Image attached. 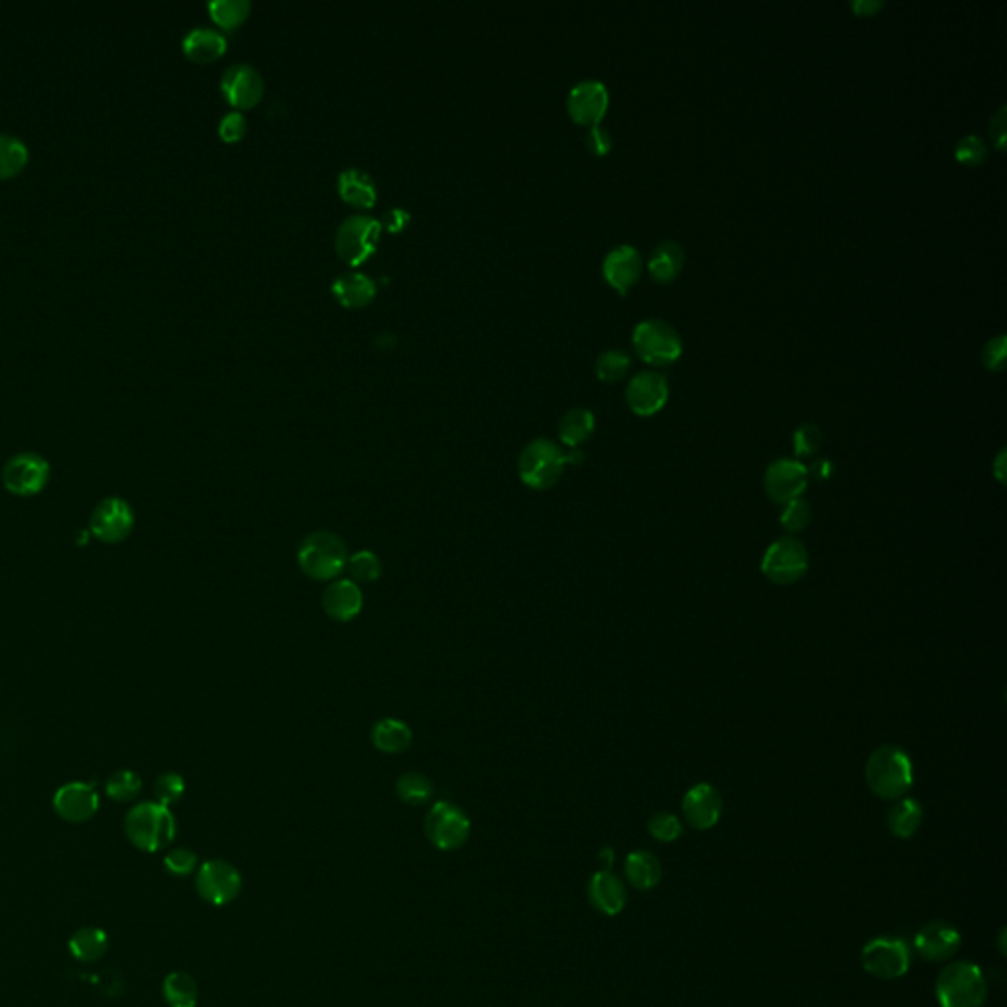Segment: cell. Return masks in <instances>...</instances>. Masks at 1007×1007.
<instances>
[{"instance_id": "681fc988", "label": "cell", "mask_w": 1007, "mask_h": 1007, "mask_svg": "<svg viewBox=\"0 0 1007 1007\" xmlns=\"http://www.w3.org/2000/svg\"><path fill=\"white\" fill-rule=\"evenodd\" d=\"M990 138L998 152L1006 150L1007 140V107L1002 105L990 119Z\"/></svg>"}, {"instance_id": "484cf974", "label": "cell", "mask_w": 1007, "mask_h": 1007, "mask_svg": "<svg viewBox=\"0 0 1007 1007\" xmlns=\"http://www.w3.org/2000/svg\"><path fill=\"white\" fill-rule=\"evenodd\" d=\"M683 266H685V250L681 244L673 240L657 244L648 258V272L653 282L657 284H671L673 280H677Z\"/></svg>"}, {"instance_id": "7bdbcfd3", "label": "cell", "mask_w": 1007, "mask_h": 1007, "mask_svg": "<svg viewBox=\"0 0 1007 1007\" xmlns=\"http://www.w3.org/2000/svg\"><path fill=\"white\" fill-rule=\"evenodd\" d=\"M821 443H823V433H821L819 425H815V423H803L793 435V447H795V455L799 459L813 457L819 451Z\"/></svg>"}, {"instance_id": "11a10c76", "label": "cell", "mask_w": 1007, "mask_h": 1007, "mask_svg": "<svg viewBox=\"0 0 1007 1007\" xmlns=\"http://www.w3.org/2000/svg\"><path fill=\"white\" fill-rule=\"evenodd\" d=\"M565 461H567V465H581L585 461V453L581 449H567Z\"/></svg>"}, {"instance_id": "52a82bcc", "label": "cell", "mask_w": 1007, "mask_h": 1007, "mask_svg": "<svg viewBox=\"0 0 1007 1007\" xmlns=\"http://www.w3.org/2000/svg\"><path fill=\"white\" fill-rule=\"evenodd\" d=\"M425 834L435 848L453 852L467 844L471 836V819L455 803L437 801L425 817Z\"/></svg>"}, {"instance_id": "ffe728a7", "label": "cell", "mask_w": 1007, "mask_h": 1007, "mask_svg": "<svg viewBox=\"0 0 1007 1007\" xmlns=\"http://www.w3.org/2000/svg\"><path fill=\"white\" fill-rule=\"evenodd\" d=\"M962 945L960 931L948 921H931L915 935V950L929 962H947Z\"/></svg>"}, {"instance_id": "d6a6232c", "label": "cell", "mask_w": 1007, "mask_h": 1007, "mask_svg": "<svg viewBox=\"0 0 1007 1007\" xmlns=\"http://www.w3.org/2000/svg\"><path fill=\"white\" fill-rule=\"evenodd\" d=\"M30 158V150L22 138L0 132V179L20 174Z\"/></svg>"}, {"instance_id": "cb8c5ba5", "label": "cell", "mask_w": 1007, "mask_h": 1007, "mask_svg": "<svg viewBox=\"0 0 1007 1007\" xmlns=\"http://www.w3.org/2000/svg\"><path fill=\"white\" fill-rule=\"evenodd\" d=\"M370 740L378 752L388 754V756H396V754H404L412 748L414 732L408 722L394 718V716H388V718H380L372 726Z\"/></svg>"}, {"instance_id": "60d3db41", "label": "cell", "mask_w": 1007, "mask_h": 1007, "mask_svg": "<svg viewBox=\"0 0 1007 1007\" xmlns=\"http://www.w3.org/2000/svg\"><path fill=\"white\" fill-rule=\"evenodd\" d=\"M811 520H813V510H811L809 502H805L803 498H797V500L785 504L781 518H779L781 526L791 534L805 532L809 528Z\"/></svg>"}, {"instance_id": "db71d44e", "label": "cell", "mask_w": 1007, "mask_h": 1007, "mask_svg": "<svg viewBox=\"0 0 1007 1007\" xmlns=\"http://www.w3.org/2000/svg\"><path fill=\"white\" fill-rule=\"evenodd\" d=\"M994 476L1006 484V449H1002L994 461Z\"/></svg>"}, {"instance_id": "8d00e7d4", "label": "cell", "mask_w": 1007, "mask_h": 1007, "mask_svg": "<svg viewBox=\"0 0 1007 1007\" xmlns=\"http://www.w3.org/2000/svg\"><path fill=\"white\" fill-rule=\"evenodd\" d=\"M209 12L221 28L235 30L248 18L250 2L248 0H211Z\"/></svg>"}, {"instance_id": "5b68a950", "label": "cell", "mask_w": 1007, "mask_h": 1007, "mask_svg": "<svg viewBox=\"0 0 1007 1007\" xmlns=\"http://www.w3.org/2000/svg\"><path fill=\"white\" fill-rule=\"evenodd\" d=\"M565 451L551 439H534L518 459L520 480L532 490L553 488L565 473Z\"/></svg>"}, {"instance_id": "ac0fdd59", "label": "cell", "mask_w": 1007, "mask_h": 1007, "mask_svg": "<svg viewBox=\"0 0 1007 1007\" xmlns=\"http://www.w3.org/2000/svg\"><path fill=\"white\" fill-rule=\"evenodd\" d=\"M225 99L237 109L254 107L264 95V79L260 71L248 63H235L221 77Z\"/></svg>"}, {"instance_id": "83f0119b", "label": "cell", "mask_w": 1007, "mask_h": 1007, "mask_svg": "<svg viewBox=\"0 0 1007 1007\" xmlns=\"http://www.w3.org/2000/svg\"><path fill=\"white\" fill-rule=\"evenodd\" d=\"M624 874H626V880L630 882L632 888L648 891L661 882L663 870H661V862L657 860L655 854L646 852V850H636V852L628 854L626 864H624Z\"/></svg>"}, {"instance_id": "f546056e", "label": "cell", "mask_w": 1007, "mask_h": 1007, "mask_svg": "<svg viewBox=\"0 0 1007 1007\" xmlns=\"http://www.w3.org/2000/svg\"><path fill=\"white\" fill-rule=\"evenodd\" d=\"M594 414L587 408H573L559 421V437L569 449H579L594 433Z\"/></svg>"}, {"instance_id": "f1b7e54d", "label": "cell", "mask_w": 1007, "mask_h": 1007, "mask_svg": "<svg viewBox=\"0 0 1007 1007\" xmlns=\"http://www.w3.org/2000/svg\"><path fill=\"white\" fill-rule=\"evenodd\" d=\"M339 193L355 207H372L378 199V189L370 174L360 168H347L339 174Z\"/></svg>"}, {"instance_id": "7dc6e473", "label": "cell", "mask_w": 1007, "mask_h": 1007, "mask_svg": "<svg viewBox=\"0 0 1007 1007\" xmlns=\"http://www.w3.org/2000/svg\"><path fill=\"white\" fill-rule=\"evenodd\" d=\"M246 132V119L242 113H227L219 122V134L225 142H237Z\"/></svg>"}, {"instance_id": "603a6c76", "label": "cell", "mask_w": 1007, "mask_h": 1007, "mask_svg": "<svg viewBox=\"0 0 1007 1007\" xmlns=\"http://www.w3.org/2000/svg\"><path fill=\"white\" fill-rule=\"evenodd\" d=\"M589 901L602 915L616 917L624 911L628 903V891L624 882L610 870L596 872L589 882Z\"/></svg>"}, {"instance_id": "ba28073f", "label": "cell", "mask_w": 1007, "mask_h": 1007, "mask_svg": "<svg viewBox=\"0 0 1007 1007\" xmlns=\"http://www.w3.org/2000/svg\"><path fill=\"white\" fill-rule=\"evenodd\" d=\"M809 569V551L795 537H781L771 543L762 559V573L775 585H793Z\"/></svg>"}, {"instance_id": "d6986e66", "label": "cell", "mask_w": 1007, "mask_h": 1007, "mask_svg": "<svg viewBox=\"0 0 1007 1007\" xmlns=\"http://www.w3.org/2000/svg\"><path fill=\"white\" fill-rule=\"evenodd\" d=\"M54 811L67 823H87L99 811V795L91 783H65L54 795Z\"/></svg>"}, {"instance_id": "d4e9b609", "label": "cell", "mask_w": 1007, "mask_h": 1007, "mask_svg": "<svg viewBox=\"0 0 1007 1007\" xmlns=\"http://www.w3.org/2000/svg\"><path fill=\"white\" fill-rule=\"evenodd\" d=\"M181 46H183V52L189 60L207 63V61L217 60L225 54L227 38L217 28L197 26L185 34Z\"/></svg>"}, {"instance_id": "f907efd6", "label": "cell", "mask_w": 1007, "mask_h": 1007, "mask_svg": "<svg viewBox=\"0 0 1007 1007\" xmlns=\"http://www.w3.org/2000/svg\"><path fill=\"white\" fill-rule=\"evenodd\" d=\"M412 215L402 209V207H392L384 213V227L390 231V233H400L402 229L408 227Z\"/></svg>"}, {"instance_id": "f6af8a7d", "label": "cell", "mask_w": 1007, "mask_h": 1007, "mask_svg": "<svg viewBox=\"0 0 1007 1007\" xmlns=\"http://www.w3.org/2000/svg\"><path fill=\"white\" fill-rule=\"evenodd\" d=\"M164 866L166 870L172 874V876H178V878H185L189 874H193L197 868H199V858L193 850L189 848H174L166 854L164 858Z\"/></svg>"}, {"instance_id": "9a60e30c", "label": "cell", "mask_w": 1007, "mask_h": 1007, "mask_svg": "<svg viewBox=\"0 0 1007 1007\" xmlns=\"http://www.w3.org/2000/svg\"><path fill=\"white\" fill-rule=\"evenodd\" d=\"M669 400L667 378L659 372L646 370L636 374L626 386V404L640 417L659 414Z\"/></svg>"}, {"instance_id": "2e32d148", "label": "cell", "mask_w": 1007, "mask_h": 1007, "mask_svg": "<svg viewBox=\"0 0 1007 1007\" xmlns=\"http://www.w3.org/2000/svg\"><path fill=\"white\" fill-rule=\"evenodd\" d=\"M610 105L608 89L598 79L579 81L567 97V111L571 119L583 126H596L606 117Z\"/></svg>"}, {"instance_id": "4316f807", "label": "cell", "mask_w": 1007, "mask_h": 1007, "mask_svg": "<svg viewBox=\"0 0 1007 1007\" xmlns=\"http://www.w3.org/2000/svg\"><path fill=\"white\" fill-rule=\"evenodd\" d=\"M335 297L347 307H362L376 296V282L362 272H343L333 280L331 286Z\"/></svg>"}, {"instance_id": "bcb514c9", "label": "cell", "mask_w": 1007, "mask_h": 1007, "mask_svg": "<svg viewBox=\"0 0 1007 1007\" xmlns=\"http://www.w3.org/2000/svg\"><path fill=\"white\" fill-rule=\"evenodd\" d=\"M1006 335H998L984 345L982 362L992 372H1002L1006 368Z\"/></svg>"}, {"instance_id": "b9f144b4", "label": "cell", "mask_w": 1007, "mask_h": 1007, "mask_svg": "<svg viewBox=\"0 0 1007 1007\" xmlns=\"http://www.w3.org/2000/svg\"><path fill=\"white\" fill-rule=\"evenodd\" d=\"M185 793V781L179 773H174V771H168L164 775H160L154 783V795H156V803L164 805V807H170L174 803H178L179 799L183 797Z\"/></svg>"}, {"instance_id": "4fadbf2b", "label": "cell", "mask_w": 1007, "mask_h": 1007, "mask_svg": "<svg viewBox=\"0 0 1007 1007\" xmlns=\"http://www.w3.org/2000/svg\"><path fill=\"white\" fill-rule=\"evenodd\" d=\"M134 522L136 518L132 506L119 496H109L95 506L89 518V528L103 543H120L132 534Z\"/></svg>"}, {"instance_id": "6da1fadb", "label": "cell", "mask_w": 1007, "mask_h": 1007, "mask_svg": "<svg viewBox=\"0 0 1007 1007\" xmlns=\"http://www.w3.org/2000/svg\"><path fill=\"white\" fill-rule=\"evenodd\" d=\"M349 551L345 541L333 532L319 530L307 535L297 549V565L313 581L331 583L345 571Z\"/></svg>"}, {"instance_id": "816d5d0a", "label": "cell", "mask_w": 1007, "mask_h": 1007, "mask_svg": "<svg viewBox=\"0 0 1007 1007\" xmlns=\"http://www.w3.org/2000/svg\"><path fill=\"white\" fill-rule=\"evenodd\" d=\"M832 473H834V465L830 463L829 459H819L807 469L809 478H815V480H829Z\"/></svg>"}, {"instance_id": "44dd1931", "label": "cell", "mask_w": 1007, "mask_h": 1007, "mask_svg": "<svg viewBox=\"0 0 1007 1007\" xmlns=\"http://www.w3.org/2000/svg\"><path fill=\"white\" fill-rule=\"evenodd\" d=\"M722 797L709 785L699 783L691 787L683 797V817L689 827L695 830H709L720 821Z\"/></svg>"}, {"instance_id": "8fae6325", "label": "cell", "mask_w": 1007, "mask_h": 1007, "mask_svg": "<svg viewBox=\"0 0 1007 1007\" xmlns=\"http://www.w3.org/2000/svg\"><path fill=\"white\" fill-rule=\"evenodd\" d=\"M50 480V463L32 451L18 453L2 469V484L14 496H36Z\"/></svg>"}, {"instance_id": "3957f363", "label": "cell", "mask_w": 1007, "mask_h": 1007, "mask_svg": "<svg viewBox=\"0 0 1007 1007\" xmlns=\"http://www.w3.org/2000/svg\"><path fill=\"white\" fill-rule=\"evenodd\" d=\"M866 783L874 795L897 801L913 785V766L909 756L897 746L876 748L866 762Z\"/></svg>"}, {"instance_id": "7a4b0ae2", "label": "cell", "mask_w": 1007, "mask_h": 1007, "mask_svg": "<svg viewBox=\"0 0 1007 1007\" xmlns=\"http://www.w3.org/2000/svg\"><path fill=\"white\" fill-rule=\"evenodd\" d=\"M124 830L138 850L160 852L174 842L178 827L170 807L148 801L130 809L124 821Z\"/></svg>"}, {"instance_id": "7402d4cb", "label": "cell", "mask_w": 1007, "mask_h": 1007, "mask_svg": "<svg viewBox=\"0 0 1007 1007\" xmlns=\"http://www.w3.org/2000/svg\"><path fill=\"white\" fill-rule=\"evenodd\" d=\"M321 604L325 614L335 622H351L362 612L364 594L351 579H335L323 591Z\"/></svg>"}, {"instance_id": "836d02e7", "label": "cell", "mask_w": 1007, "mask_h": 1007, "mask_svg": "<svg viewBox=\"0 0 1007 1007\" xmlns=\"http://www.w3.org/2000/svg\"><path fill=\"white\" fill-rule=\"evenodd\" d=\"M164 1000L170 1007H195L199 1002V988L187 972H172L164 980Z\"/></svg>"}, {"instance_id": "f5cc1de1", "label": "cell", "mask_w": 1007, "mask_h": 1007, "mask_svg": "<svg viewBox=\"0 0 1007 1007\" xmlns=\"http://www.w3.org/2000/svg\"><path fill=\"white\" fill-rule=\"evenodd\" d=\"M850 8L858 14V16H874L878 10L884 8V2H876V0H858V2H852Z\"/></svg>"}, {"instance_id": "30bf717a", "label": "cell", "mask_w": 1007, "mask_h": 1007, "mask_svg": "<svg viewBox=\"0 0 1007 1007\" xmlns=\"http://www.w3.org/2000/svg\"><path fill=\"white\" fill-rule=\"evenodd\" d=\"M862 968L880 980H897L911 966V947L897 937H878L862 948Z\"/></svg>"}, {"instance_id": "5bb4252c", "label": "cell", "mask_w": 1007, "mask_h": 1007, "mask_svg": "<svg viewBox=\"0 0 1007 1007\" xmlns=\"http://www.w3.org/2000/svg\"><path fill=\"white\" fill-rule=\"evenodd\" d=\"M807 484H809L807 467L795 459L773 461L764 476L766 494L770 496V500L783 506L801 498L803 492L807 490Z\"/></svg>"}, {"instance_id": "9c48e42d", "label": "cell", "mask_w": 1007, "mask_h": 1007, "mask_svg": "<svg viewBox=\"0 0 1007 1007\" xmlns=\"http://www.w3.org/2000/svg\"><path fill=\"white\" fill-rule=\"evenodd\" d=\"M382 225L378 219L368 215H351L347 217L335 237L337 254L351 266L362 264L370 258L378 246Z\"/></svg>"}, {"instance_id": "d590c367", "label": "cell", "mask_w": 1007, "mask_h": 1007, "mask_svg": "<svg viewBox=\"0 0 1007 1007\" xmlns=\"http://www.w3.org/2000/svg\"><path fill=\"white\" fill-rule=\"evenodd\" d=\"M433 783L431 779L421 773V771H408L398 777L396 781V793L398 797L408 803V805H423L433 797Z\"/></svg>"}, {"instance_id": "e575fe53", "label": "cell", "mask_w": 1007, "mask_h": 1007, "mask_svg": "<svg viewBox=\"0 0 1007 1007\" xmlns=\"http://www.w3.org/2000/svg\"><path fill=\"white\" fill-rule=\"evenodd\" d=\"M345 571L349 573V579L360 587V585L376 583L384 573V565L374 551L362 549V551H356L355 555H349Z\"/></svg>"}, {"instance_id": "74e56055", "label": "cell", "mask_w": 1007, "mask_h": 1007, "mask_svg": "<svg viewBox=\"0 0 1007 1007\" xmlns=\"http://www.w3.org/2000/svg\"><path fill=\"white\" fill-rule=\"evenodd\" d=\"M630 356L626 355L624 351H604L602 355L596 358L594 362V372L598 376V380L602 382H608V384H614V382H620L626 378L628 370H630Z\"/></svg>"}, {"instance_id": "9f6ffc18", "label": "cell", "mask_w": 1007, "mask_h": 1007, "mask_svg": "<svg viewBox=\"0 0 1007 1007\" xmlns=\"http://www.w3.org/2000/svg\"><path fill=\"white\" fill-rule=\"evenodd\" d=\"M600 860H602V862H604V866L608 868V866L614 862V852H612L610 848H604V850L600 852Z\"/></svg>"}, {"instance_id": "ee69618b", "label": "cell", "mask_w": 1007, "mask_h": 1007, "mask_svg": "<svg viewBox=\"0 0 1007 1007\" xmlns=\"http://www.w3.org/2000/svg\"><path fill=\"white\" fill-rule=\"evenodd\" d=\"M648 830L659 842H675L683 834V825L677 819V815L667 813V811H659V813L652 815V819L648 821Z\"/></svg>"}, {"instance_id": "1f68e13d", "label": "cell", "mask_w": 1007, "mask_h": 1007, "mask_svg": "<svg viewBox=\"0 0 1007 1007\" xmlns=\"http://www.w3.org/2000/svg\"><path fill=\"white\" fill-rule=\"evenodd\" d=\"M923 807L915 799H897L889 809L888 827L897 838H911L921 829Z\"/></svg>"}, {"instance_id": "f35d334b", "label": "cell", "mask_w": 1007, "mask_h": 1007, "mask_svg": "<svg viewBox=\"0 0 1007 1007\" xmlns=\"http://www.w3.org/2000/svg\"><path fill=\"white\" fill-rule=\"evenodd\" d=\"M107 795L113 799V801H119V803H126V801H132L138 797L140 789H142V779L136 771L132 770H119L115 771L109 779H107Z\"/></svg>"}, {"instance_id": "8992f818", "label": "cell", "mask_w": 1007, "mask_h": 1007, "mask_svg": "<svg viewBox=\"0 0 1007 1007\" xmlns=\"http://www.w3.org/2000/svg\"><path fill=\"white\" fill-rule=\"evenodd\" d=\"M632 345L636 355L652 366H669L683 355V339L677 329L661 319H646L634 327Z\"/></svg>"}, {"instance_id": "7c38bea8", "label": "cell", "mask_w": 1007, "mask_h": 1007, "mask_svg": "<svg viewBox=\"0 0 1007 1007\" xmlns=\"http://www.w3.org/2000/svg\"><path fill=\"white\" fill-rule=\"evenodd\" d=\"M195 889L211 905H227L242 891V876L231 862L209 860L197 868Z\"/></svg>"}, {"instance_id": "ab89813d", "label": "cell", "mask_w": 1007, "mask_h": 1007, "mask_svg": "<svg viewBox=\"0 0 1007 1007\" xmlns=\"http://www.w3.org/2000/svg\"><path fill=\"white\" fill-rule=\"evenodd\" d=\"M988 158V144L984 142L982 136H976V134H968L964 138H960L954 146V160L962 166H980L984 164Z\"/></svg>"}, {"instance_id": "e0dca14e", "label": "cell", "mask_w": 1007, "mask_h": 1007, "mask_svg": "<svg viewBox=\"0 0 1007 1007\" xmlns=\"http://www.w3.org/2000/svg\"><path fill=\"white\" fill-rule=\"evenodd\" d=\"M642 272H644V258L638 252V248L630 244H620L612 248L602 262L604 280L608 282L610 288H614L622 296H626L640 282Z\"/></svg>"}, {"instance_id": "c3c4849f", "label": "cell", "mask_w": 1007, "mask_h": 1007, "mask_svg": "<svg viewBox=\"0 0 1007 1007\" xmlns=\"http://www.w3.org/2000/svg\"><path fill=\"white\" fill-rule=\"evenodd\" d=\"M587 148L598 158L606 156L612 150V134L600 124L591 126L587 132Z\"/></svg>"}, {"instance_id": "277c9868", "label": "cell", "mask_w": 1007, "mask_h": 1007, "mask_svg": "<svg viewBox=\"0 0 1007 1007\" xmlns=\"http://www.w3.org/2000/svg\"><path fill=\"white\" fill-rule=\"evenodd\" d=\"M935 994L941 1007H982L988 1000V984L980 966L954 960L939 974Z\"/></svg>"}, {"instance_id": "4dcf8cb0", "label": "cell", "mask_w": 1007, "mask_h": 1007, "mask_svg": "<svg viewBox=\"0 0 1007 1007\" xmlns=\"http://www.w3.org/2000/svg\"><path fill=\"white\" fill-rule=\"evenodd\" d=\"M107 950H109V937L103 929L97 927L79 929L69 939L71 956L81 962H97L107 954Z\"/></svg>"}]
</instances>
